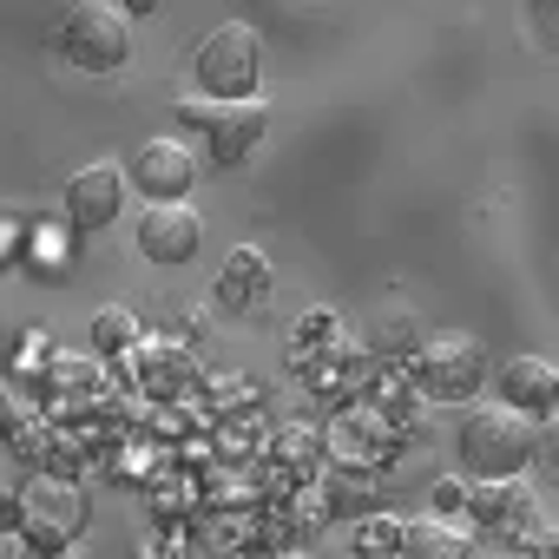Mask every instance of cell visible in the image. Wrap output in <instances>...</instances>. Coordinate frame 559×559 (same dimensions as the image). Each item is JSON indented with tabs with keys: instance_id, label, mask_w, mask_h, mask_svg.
I'll use <instances>...</instances> for the list:
<instances>
[{
	"instance_id": "5b68a950",
	"label": "cell",
	"mask_w": 559,
	"mask_h": 559,
	"mask_svg": "<svg viewBox=\"0 0 559 559\" xmlns=\"http://www.w3.org/2000/svg\"><path fill=\"white\" fill-rule=\"evenodd\" d=\"M415 382H421L428 402H467L487 382V356H480L474 336H435L415 356Z\"/></svg>"
},
{
	"instance_id": "4fadbf2b",
	"label": "cell",
	"mask_w": 559,
	"mask_h": 559,
	"mask_svg": "<svg viewBox=\"0 0 559 559\" xmlns=\"http://www.w3.org/2000/svg\"><path fill=\"white\" fill-rule=\"evenodd\" d=\"M467 513L480 520V526H500V520H526L533 507H526V493H513V480H480V487H467Z\"/></svg>"
},
{
	"instance_id": "7a4b0ae2",
	"label": "cell",
	"mask_w": 559,
	"mask_h": 559,
	"mask_svg": "<svg viewBox=\"0 0 559 559\" xmlns=\"http://www.w3.org/2000/svg\"><path fill=\"white\" fill-rule=\"evenodd\" d=\"M198 86H204V99H217V106H243V99H257V73H263V40H257V27H243V21H224V27H211L204 40H198Z\"/></svg>"
},
{
	"instance_id": "44dd1931",
	"label": "cell",
	"mask_w": 559,
	"mask_h": 559,
	"mask_svg": "<svg viewBox=\"0 0 559 559\" xmlns=\"http://www.w3.org/2000/svg\"><path fill=\"white\" fill-rule=\"evenodd\" d=\"M552 552H559V533H552V526H539V533H533V559H552Z\"/></svg>"
},
{
	"instance_id": "52a82bcc",
	"label": "cell",
	"mask_w": 559,
	"mask_h": 559,
	"mask_svg": "<svg viewBox=\"0 0 559 559\" xmlns=\"http://www.w3.org/2000/svg\"><path fill=\"white\" fill-rule=\"evenodd\" d=\"M119 211H126V165L93 158L86 171L67 178V217H73L80 230H99V224H112Z\"/></svg>"
},
{
	"instance_id": "7c38bea8",
	"label": "cell",
	"mask_w": 559,
	"mask_h": 559,
	"mask_svg": "<svg viewBox=\"0 0 559 559\" xmlns=\"http://www.w3.org/2000/svg\"><path fill=\"white\" fill-rule=\"evenodd\" d=\"M402 559H474V539H467V526L428 513V520L402 526Z\"/></svg>"
},
{
	"instance_id": "ba28073f",
	"label": "cell",
	"mask_w": 559,
	"mask_h": 559,
	"mask_svg": "<svg viewBox=\"0 0 559 559\" xmlns=\"http://www.w3.org/2000/svg\"><path fill=\"white\" fill-rule=\"evenodd\" d=\"M198 243H204V217H198L191 204H145V217H139V250H145L152 263H191Z\"/></svg>"
},
{
	"instance_id": "8fae6325",
	"label": "cell",
	"mask_w": 559,
	"mask_h": 559,
	"mask_svg": "<svg viewBox=\"0 0 559 559\" xmlns=\"http://www.w3.org/2000/svg\"><path fill=\"white\" fill-rule=\"evenodd\" d=\"M263 297H270V257H263L257 243H237V250L224 257V270H217V310L243 317V310H257Z\"/></svg>"
},
{
	"instance_id": "603a6c76",
	"label": "cell",
	"mask_w": 559,
	"mask_h": 559,
	"mask_svg": "<svg viewBox=\"0 0 559 559\" xmlns=\"http://www.w3.org/2000/svg\"><path fill=\"white\" fill-rule=\"evenodd\" d=\"M0 526H21V493H8V500H0Z\"/></svg>"
},
{
	"instance_id": "6da1fadb",
	"label": "cell",
	"mask_w": 559,
	"mask_h": 559,
	"mask_svg": "<svg viewBox=\"0 0 559 559\" xmlns=\"http://www.w3.org/2000/svg\"><path fill=\"white\" fill-rule=\"evenodd\" d=\"M533 435H539V421H526L520 408L480 402L461 421V461L474 480H513L520 467H533Z\"/></svg>"
},
{
	"instance_id": "7402d4cb",
	"label": "cell",
	"mask_w": 559,
	"mask_h": 559,
	"mask_svg": "<svg viewBox=\"0 0 559 559\" xmlns=\"http://www.w3.org/2000/svg\"><path fill=\"white\" fill-rule=\"evenodd\" d=\"M14 435V395H8V382H0V441Z\"/></svg>"
},
{
	"instance_id": "9c48e42d",
	"label": "cell",
	"mask_w": 559,
	"mask_h": 559,
	"mask_svg": "<svg viewBox=\"0 0 559 559\" xmlns=\"http://www.w3.org/2000/svg\"><path fill=\"white\" fill-rule=\"evenodd\" d=\"M263 132H270V106H263V99L217 106V112H211V132H204V145H211V165H243V158L263 145Z\"/></svg>"
},
{
	"instance_id": "d6986e66",
	"label": "cell",
	"mask_w": 559,
	"mask_h": 559,
	"mask_svg": "<svg viewBox=\"0 0 559 559\" xmlns=\"http://www.w3.org/2000/svg\"><path fill=\"white\" fill-rule=\"evenodd\" d=\"M211 99H178V126H191V132H211Z\"/></svg>"
},
{
	"instance_id": "2e32d148",
	"label": "cell",
	"mask_w": 559,
	"mask_h": 559,
	"mask_svg": "<svg viewBox=\"0 0 559 559\" xmlns=\"http://www.w3.org/2000/svg\"><path fill=\"white\" fill-rule=\"evenodd\" d=\"M533 474H539V487H559V415H546L533 435Z\"/></svg>"
},
{
	"instance_id": "5bb4252c",
	"label": "cell",
	"mask_w": 559,
	"mask_h": 559,
	"mask_svg": "<svg viewBox=\"0 0 559 559\" xmlns=\"http://www.w3.org/2000/svg\"><path fill=\"white\" fill-rule=\"evenodd\" d=\"M402 526L408 520H395V513H369V520H356V559H402Z\"/></svg>"
},
{
	"instance_id": "cb8c5ba5",
	"label": "cell",
	"mask_w": 559,
	"mask_h": 559,
	"mask_svg": "<svg viewBox=\"0 0 559 559\" xmlns=\"http://www.w3.org/2000/svg\"><path fill=\"white\" fill-rule=\"evenodd\" d=\"M0 559H8V552H0Z\"/></svg>"
},
{
	"instance_id": "8992f818",
	"label": "cell",
	"mask_w": 559,
	"mask_h": 559,
	"mask_svg": "<svg viewBox=\"0 0 559 559\" xmlns=\"http://www.w3.org/2000/svg\"><path fill=\"white\" fill-rule=\"evenodd\" d=\"M126 178H132L152 204H185V198H191V178H198V158H191V145H178V139H145V145L132 152Z\"/></svg>"
},
{
	"instance_id": "277c9868",
	"label": "cell",
	"mask_w": 559,
	"mask_h": 559,
	"mask_svg": "<svg viewBox=\"0 0 559 559\" xmlns=\"http://www.w3.org/2000/svg\"><path fill=\"white\" fill-rule=\"evenodd\" d=\"M80 526H86V493L80 487H67V480L21 487V533H27V546L60 552V546L80 539Z\"/></svg>"
},
{
	"instance_id": "9a60e30c",
	"label": "cell",
	"mask_w": 559,
	"mask_h": 559,
	"mask_svg": "<svg viewBox=\"0 0 559 559\" xmlns=\"http://www.w3.org/2000/svg\"><path fill=\"white\" fill-rule=\"evenodd\" d=\"M132 343H139V317L119 310V304H106V310L93 317V349H99V356H119V349H132Z\"/></svg>"
},
{
	"instance_id": "3957f363",
	"label": "cell",
	"mask_w": 559,
	"mask_h": 559,
	"mask_svg": "<svg viewBox=\"0 0 559 559\" xmlns=\"http://www.w3.org/2000/svg\"><path fill=\"white\" fill-rule=\"evenodd\" d=\"M60 53L86 73H112L126 67L132 53V14L112 8V0H80V8H67L60 21Z\"/></svg>"
},
{
	"instance_id": "30bf717a",
	"label": "cell",
	"mask_w": 559,
	"mask_h": 559,
	"mask_svg": "<svg viewBox=\"0 0 559 559\" xmlns=\"http://www.w3.org/2000/svg\"><path fill=\"white\" fill-rule=\"evenodd\" d=\"M500 402L520 408L526 421H533V415H559V369H552L546 356H513V362L500 369Z\"/></svg>"
},
{
	"instance_id": "ac0fdd59",
	"label": "cell",
	"mask_w": 559,
	"mask_h": 559,
	"mask_svg": "<svg viewBox=\"0 0 559 559\" xmlns=\"http://www.w3.org/2000/svg\"><path fill=\"white\" fill-rule=\"evenodd\" d=\"M21 250H27V224L21 217H0V270H8Z\"/></svg>"
},
{
	"instance_id": "ffe728a7",
	"label": "cell",
	"mask_w": 559,
	"mask_h": 559,
	"mask_svg": "<svg viewBox=\"0 0 559 559\" xmlns=\"http://www.w3.org/2000/svg\"><path fill=\"white\" fill-rule=\"evenodd\" d=\"M330 330H336L330 310H310V317H304V343H330Z\"/></svg>"
},
{
	"instance_id": "e0dca14e",
	"label": "cell",
	"mask_w": 559,
	"mask_h": 559,
	"mask_svg": "<svg viewBox=\"0 0 559 559\" xmlns=\"http://www.w3.org/2000/svg\"><path fill=\"white\" fill-rule=\"evenodd\" d=\"M461 507H467V480H454V474H441V480H435V513L448 520V513H461Z\"/></svg>"
}]
</instances>
